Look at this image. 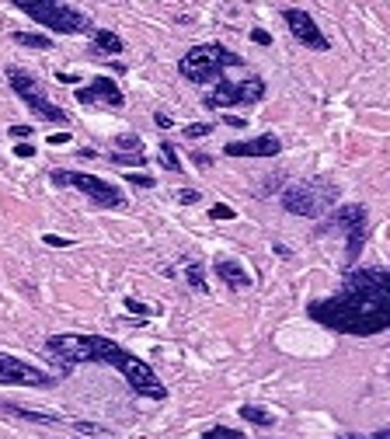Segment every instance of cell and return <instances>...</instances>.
Segmentation results:
<instances>
[{"label":"cell","mask_w":390,"mask_h":439,"mask_svg":"<svg viewBox=\"0 0 390 439\" xmlns=\"http://www.w3.org/2000/svg\"><path fill=\"white\" fill-rule=\"evenodd\" d=\"M126 182H129L133 189H153V185H157L150 175H126Z\"/></svg>","instance_id":"obj_26"},{"label":"cell","mask_w":390,"mask_h":439,"mask_svg":"<svg viewBox=\"0 0 390 439\" xmlns=\"http://www.w3.org/2000/svg\"><path fill=\"white\" fill-rule=\"evenodd\" d=\"M126 310H129V314H140V317H150V314H153V307L140 303L136 297H126Z\"/></svg>","instance_id":"obj_25"},{"label":"cell","mask_w":390,"mask_h":439,"mask_svg":"<svg viewBox=\"0 0 390 439\" xmlns=\"http://www.w3.org/2000/svg\"><path fill=\"white\" fill-rule=\"evenodd\" d=\"M11 39L18 45H25V49H52V39L49 35H39V32H14Z\"/></svg>","instance_id":"obj_16"},{"label":"cell","mask_w":390,"mask_h":439,"mask_svg":"<svg viewBox=\"0 0 390 439\" xmlns=\"http://www.w3.org/2000/svg\"><path fill=\"white\" fill-rule=\"evenodd\" d=\"M111 164H122V168H143L147 164V153H108Z\"/></svg>","instance_id":"obj_19"},{"label":"cell","mask_w":390,"mask_h":439,"mask_svg":"<svg viewBox=\"0 0 390 439\" xmlns=\"http://www.w3.org/2000/svg\"><path fill=\"white\" fill-rule=\"evenodd\" d=\"M241 418L251 422V425H261V429H268V425L275 422L272 411H265V408H258V405H244V408H241Z\"/></svg>","instance_id":"obj_17"},{"label":"cell","mask_w":390,"mask_h":439,"mask_svg":"<svg viewBox=\"0 0 390 439\" xmlns=\"http://www.w3.org/2000/svg\"><path fill=\"white\" fill-rule=\"evenodd\" d=\"M213 268H216V276L223 279V286H230V290H251V276H248V268H244L241 261L219 255V258L213 261Z\"/></svg>","instance_id":"obj_13"},{"label":"cell","mask_w":390,"mask_h":439,"mask_svg":"<svg viewBox=\"0 0 390 439\" xmlns=\"http://www.w3.org/2000/svg\"><path fill=\"white\" fill-rule=\"evenodd\" d=\"M160 164H164L167 171H175V175H182V171H185V168H182V160H178V150H175L171 143H167V140L160 143Z\"/></svg>","instance_id":"obj_18"},{"label":"cell","mask_w":390,"mask_h":439,"mask_svg":"<svg viewBox=\"0 0 390 439\" xmlns=\"http://www.w3.org/2000/svg\"><path fill=\"white\" fill-rule=\"evenodd\" d=\"M251 42H258V45H272V35H268L265 28H251Z\"/></svg>","instance_id":"obj_29"},{"label":"cell","mask_w":390,"mask_h":439,"mask_svg":"<svg viewBox=\"0 0 390 439\" xmlns=\"http://www.w3.org/2000/svg\"><path fill=\"white\" fill-rule=\"evenodd\" d=\"M153 122H157L160 129H171V126H175V122H171V116H164V112H157V116H153Z\"/></svg>","instance_id":"obj_33"},{"label":"cell","mask_w":390,"mask_h":439,"mask_svg":"<svg viewBox=\"0 0 390 439\" xmlns=\"http://www.w3.org/2000/svg\"><path fill=\"white\" fill-rule=\"evenodd\" d=\"M45 352L56 356V359H63L67 366H77V363L116 366L140 398H150V401H164L167 398V387L150 370V363H143L140 356L126 352L119 342H111L105 335H52L45 342Z\"/></svg>","instance_id":"obj_2"},{"label":"cell","mask_w":390,"mask_h":439,"mask_svg":"<svg viewBox=\"0 0 390 439\" xmlns=\"http://www.w3.org/2000/svg\"><path fill=\"white\" fill-rule=\"evenodd\" d=\"M234 216H237V209L227 206V202H216V206L209 209V220H234Z\"/></svg>","instance_id":"obj_23"},{"label":"cell","mask_w":390,"mask_h":439,"mask_svg":"<svg viewBox=\"0 0 390 439\" xmlns=\"http://www.w3.org/2000/svg\"><path fill=\"white\" fill-rule=\"evenodd\" d=\"M63 143H70V133H52L49 136V147H63Z\"/></svg>","instance_id":"obj_30"},{"label":"cell","mask_w":390,"mask_h":439,"mask_svg":"<svg viewBox=\"0 0 390 439\" xmlns=\"http://www.w3.org/2000/svg\"><path fill=\"white\" fill-rule=\"evenodd\" d=\"M77 101L80 105H105V108H122L126 94L119 91V84L111 77H94L87 87H77Z\"/></svg>","instance_id":"obj_11"},{"label":"cell","mask_w":390,"mask_h":439,"mask_svg":"<svg viewBox=\"0 0 390 439\" xmlns=\"http://www.w3.org/2000/svg\"><path fill=\"white\" fill-rule=\"evenodd\" d=\"M0 411H4V415H14V418H25V422H39V425H60V422H63L60 415L35 411V408H21V405H11V401H0Z\"/></svg>","instance_id":"obj_14"},{"label":"cell","mask_w":390,"mask_h":439,"mask_svg":"<svg viewBox=\"0 0 390 439\" xmlns=\"http://www.w3.org/2000/svg\"><path fill=\"white\" fill-rule=\"evenodd\" d=\"M369 439H390V432H387V429H380V432H373Z\"/></svg>","instance_id":"obj_37"},{"label":"cell","mask_w":390,"mask_h":439,"mask_svg":"<svg viewBox=\"0 0 390 439\" xmlns=\"http://www.w3.org/2000/svg\"><path fill=\"white\" fill-rule=\"evenodd\" d=\"M192 160L199 164V168H209V164H213V157H206V153H192Z\"/></svg>","instance_id":"obj_35"},{"label":"cell","mask_w":390,"mask_h":439,"mask_svg":"<svg viewBox=\"0 0 390 439\" xmlns=\"http://www.w3.org/2000/svg\"><path fill=\"white\" fill-rule=\"evenodd\" d=\"M244 432H237V429H227V425H213V429H206L202 432V439H241Z\"/></svg>","instance_id":"obj_22"},{"label":"cell","mask_w":390,"mask_h":439,"mask_svg":"<svg viewBox=\"0 0 390 439\" xmlns=\"http://www.w3.org/2000/svg\"><path fill=\"white\" fill-rule=\"evenodd\" d=\"M227 157H279L283 153V140L275 133H261L254 140H237V143H227L223 147Z\"/></svg>","instance_id":"obj_12"},{"label":"cell","mask_w":390,"mask_h":439,"mask_svg":"<svg viewBox=\"0 0 390 439\" xmlns=\"http://www.w3.org/2000/svg\"><path fill=\"white\" fill-rule=\"evenodd\" d=\"M8 84H11V91L32 108V112L42 119V122H56V126H70V116L63 112L60 105H52L49 98H45V91H42V84L28 74V70H21V67H8Z\"/></svg>","instance_id":"obj_6"},{"label":"cell","mask_w":390,"mask_h":439,"mask_svg":"<svg viewBox=\"0 0 390 439\" xmlns=\"http://www.w3.org/2000/svg\"><path fill=\"white\" fill-rule=\"evenodd\" d=\"M366 224H369V209L362 206V202H349V206H338L334 213H327V220L317 227V234H356V231H366Z\"/></svg>","instance_id":"obj_9"},{"label":"cell","mask_w":390,"mask_h":439,"mask_svg":"<svg viewBox=\"0 0 390 439\" xmlns=\"http://www.w3.org/2000/svg\"><path fill=\"white\" fill-rule=\"evenodd\" d=\"M209 133H213L209 122H192V126H185V140H202V136H209Z\"/></svg>","instance_id":"obj_24"},{"label":"cell","mask_w":390,"mask_h":439,"mask_svg":"<svg viewBox=\"0 0 390 439\" xmlns=\"http://www.w3.org/2000/svg\"><path fill=\"white\" fill-rule=\"evenodd\" d=\"M116 147H119V150H129V153H143V140H140L136 133H122V136H116Z\"/></svg>","instance_id":"obj_21"},{"label":"cell","mask_w":390,"mask_h":439,"mask_svg":"<svg viewBox=\"0 0 390 439\" xmlns=\"http://www.w3.org/2000/svg\"><path fill=\"white\" fill-rule=\"evenodd\" d=\"M52 185H74L77 192H84L94 206L101 209H122L126 206V195L119 192V185H111L98 175H84V171H52L49 175Z\"/></svg>","instance_id":"obj_7"},{"label":"cell","mask_w":390,"mask_h":439,"mask_svg":"<svg viewBox=\"0 0 390 439\" xmlns=\"http://www.w3.org/2000/svg\"><path fill=\"white\" fill-rule=\"evenodd\" d=\"M0 383H8V387H52V376L42 373L39 366H28L8 352H0Z\"/></svg>","instance_id":"obj_8"},{"label":"cell","mask_w":390,"mask_h":439,"mask_svg":"<svg viewBox=\"0 0 390 439\" xmlns=\"http://www.w3.org/2000/svg\"><path fill=\"white\" fill-rule=\"evenodd\" d=\"M35 129L32 126H11V136H18V140H25V136H32Z\"/></svg>","instance_id":"obj_31"},{"label":"cell","mask_w":390,"mask_h":439,"mask_svg":"<svg viewBox=\"0 0 390 439\" xmlns=\"http://www.w3.org/2000/svg\"><path fill=\"white\" fill-rule=\"evenodd\" d=\"M185 279H188V286H195L199 293H209V283H206V276H202L199 265H185Z\"/></svg>","instance_id":"obj_20"},{"label":"cell","mask_w":390,"mask_h":439,"mask_svg":"<svg viewBox=\"0 0 390 439\" xmlns=\"http://www.w3.org/2000/svg\"><path fill=\"white\" fill-rule=\"evenodd\" d=\"M244 60L237 52L223 49L219 42H202V45H192L185 56L178 60V74L188 81V84H209L216 81L227 67H241Z\"/></svg>","instance_id":"obj_3"},{"label":"cell","mask_w":390,"mask_h":439,"mask_svg":"<svg viewBox=\"0 0 390 439\" xmlns=\"http://www.w3.org/2000/svg\"><path fill=\"white\" fill-rule=\"evenodd\" d=\"M42 241H45V244H49V248H70V244H74V241H70V237H60V234H45V237H42Z\"/></svg>","instance_id":"obj_28"},{"label":"cell","mask_w":390,"mask_h":439,"mask_svg":"<svg viewBox=\"0 0 390 439\" xmlns=\"http://www.w3.org/2000/svg\"><path fill=\"white\" fill-rule=\"evenodd\" d=\"M21 14H28L32 21H39L42 28H52L60 35H80V32H91V18L63 0H18L14 4Z\"/></svg>","instance_id":"obj_5"},{"label":"cell","mask_w":390,"mask_h":439,"mask_svg":"<svg viewBox=\"0 0 390 439\" xmlns=\"http://www.w3.org/2000/svg\"><path fill=\"white\" fill-rule=\"evenodd\" d=\"M223 122L234 126V129H244V126H248V122H244V119H237V116H223Z\"/></svg>","instance_id":"obj_34"},{"label":"cell","mask_w":390,"mask_h":439,"mask_svg":"<svg viewBox=\"0 0 390 439\" xmlns=\"http://www.w3.org/2000/svg\"><path fill=\"white\" fill-rule=\"evenodd\" d=\"M199 199H202L199 189H182V192H178V202H182V206H195Z\"/></svg>","instance_id":"obj_27"},{"label":"cell","mask_w":390,"mask_h":439,"mask_svg":"<svg viewBox=\"0 0 390 439\" xmlns=\"http://www.w3.org/2000/svg\"><path fill=\"white\" fill-rule=\"evenodd\" d=\"M307 314L342 335L369 339L390 328V272L387 268H352L342 293L314 300Z\"/></svg>","instance_id":"obj_1"},{"label":"cell","mask_w":390,"mask_h":439,"mask_svg":"<svg viewBox=\"0 0 390 439\" xmlns=\"http://www.w3.org/2000/svg\"><path fill=\"white\" fill-rule=\"evenodd\" d=\"M283 21H286L290 35H293L300 45L317 49V52H324V49L331 45V42H327V35L317 28V21H314L307 11H300V8H286V11H283Z\"/></svg>","instance_id":"obj_10"},{"label":"cell","mask_w":390,"mask_h":439,"mask_svg":"<svg viewBox=\"0 0 390 439\" xmlns=\"http://www.w3.org/2000/svg\"><path fill=\"white\" fill-rule=\"evenodd\" d=\"M14 153H18V157H35V147H32V143H18Z\"/></svg>","instance_id":"obj_32"},{"label":"cell","mask_w":390,"mask_h":439,"mask_svg":"<svg viewBox=\"0 0 390 439\" xmlns=\"http://www.w3.org/2000/svg\"><path fill=\"white\" fill-rule=\"evenodd\" d=\"M122 49H126V42H122L116 32H108V28H94V52H108V56H119Z\"/></svg>","instance_id":"obj_15"},{"label":"cell","mask_w":390,"mask_h":439,"mask_svg":"<svg viewBox=\"0 0 390 439\" xmlns=\"http://www.w3.org/2000/svg\"><path fill=\"white\" fill-rule=\"evenodd\" d=\"M286 213L293 216H307V220H317L324 213H331V206L338 202V185L327 182V178H310V182H296L290 189H283L279 195Z\"/></svg>","instance_id":"obj_4"},{"label":"cell","mask_w":390,"mask_h":439,"mask_svg":"<svg viewBox=\"0 0 390 439\" xmlns=\"http://www.w3.org/2000/svg\"><path fill=\"white\" fill-rule=\"evenodd\" d=\"M272 251H275V255H279V258H290V255H293V251H290V248H286V244H272Z\"/></svg>","instance_id":"obj_36"}]
</instances>
